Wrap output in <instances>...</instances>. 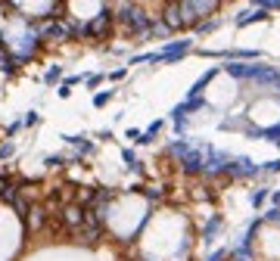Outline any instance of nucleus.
Here are the masks:
<instances>
[{
	"label": "nucleus",
	"instance_id": "nucleus-1",
	"mask_svg": "<svg viewBox=\"0 0 280 261\" xmlns=\"http://www.w3.org/2000/svg\"><path fill=\"white\" fill-rule=\"evenodd\" d=\"M118 19L128 25V31H134V35H147L150 25H152V19L143 16L140 6H122V16H118Z\"/></svg>",
	"mask_w": 280,
	"mask_h": 261
},
{
	"label": "nucleus",
	"instance_id": "nucleus-2",
	"mask_svg": "<svg viewBox=\"0 0 280 261\" xmlns=\"http://www.w3.org/2000/svg\"><path fill=\"white\" fill-rule=\"evenodd\" d=\"M227 171H231L234 178H249V174H258L261 168L256 162H249V159H234V162L227 165Z\"/></svg>",
	"mask_w": 280,
	"mask_h": 261
},
{
	"label": "nucleus",
	"instance_id": "nucleus-3",
	"mask_svg": "<svg viewBox=\"0 0 280 261\" xmlns=\"http://www.w3.org/2000/svg\"><path fill=\"white\" fill-rule=\"evenodd\" d=\"M261 19H268V13L261 10V6H252V10H246L240 19H237V25H249V22H261Z\"/></svg>",
	"mask_w": 280,
	"mask_h": 261
},
{
	"label": "nucleus",
	"instance_id": "nucleus-4",
	"mask_svg": "<svg viewBox=\"0 0 280 261\" xmlns=\"http://www.w3.org/2000/svg\"><path fill=\"white\" fill-rule=\"evenodd\" d=\"M218 227H221V218L212 215V218H209V224L202 227V242H206V246H209L212 240H215V230H218Z\"/></svg>",
	"mask_w": 280,
	"mask_h": 261
},
{
	"label": "nucleus",
	"instance_id": "nucleus-5",
	"mask_svg": "<svg viewBox=\"0 0 280 261\" xmlns=\"http://www.w3.org/2000/svg\"><path fill=\"white\" fill-rule=\"evenodd\" d=\"M59 78H63V69H59V65H53V69L44 75V81H47V84H56Z\"/></svg>",
	"mask_w": 280,
	"mask_h": 261
},
{
	"label": "nucleus",
	"instance_id": "nucleus-6",
	"mask_svg": "<svg viewBox=\"0 0 280 261\" xmlns=\"http://www.w3.org/2000/svg\"><path fill=\"white\" fill-rule=\"evenodd\" d=\"M109 100H112V90H103V94H97V97H93V106H106Z\"/></svg>",
	"mask_w": 280,
	"mask_h": 261
},
{
	"label": "nucleus",
	"instance_id": "nucleus-7",
	"mask_svg": "<svg viewBox=\"0 0 280 261\" xmlns=\"http://www.w3.org/2000/svg\"><path fill=\"white\" fill-rule=\"evenodd\" d=\"M38 121H41V119H38V112H28V115L22 119V124H25V128H35Z\"/></svg>",
	"mask_w": 280,
	"mask_h": 261
},
{
	"label": "nucleus",
	"instance_id": "nucleus-8",
	"mask_svg": "<svg viewBox=\"0 0 280 261\" xmlns=\"http://www.w3.org/2000/svg\"><path fill=\"white\" fill-rule=\"evenodd\" d=\"M265 196H268V190H258V193H252V205H261V202H265Z\"/></svg>",
	"mask_w": 280,
	"mask_h": 261
},
{
	"label": "nucleus",
	"instance_id": "nucleus-9",
	"mask_svg": "<svg viewBox=\"0 0 280 261\" xmlns=\"http://www.w3.org/2000/svg\"><path fill=\"white\" fill-rule=\"evenodd\" d=\"M218 25H221V19H212V22H206V25H199V31H215Z\"/></svg>",
	"mask_w": 280,
	"mask_h": 261
},
{
	"label": "nucleus",
	"instance_id": "nucleus-10",
	"mask_svg": "<svg viewBox=\"0 0 280 261\" xmlns=\"http://www.w3.org/2000/svg\"><path fill=\"white\" fill-rule=\"evenodd\" d=\"M261 171H268V174H274V171H280V162H265V168Z\"/></svg>",
	"mask_w": 280,
	"mask_h": 261
},
{
	"label": "nucleus",
	"instance_id": "nucleus-11",
	"mask_svg": "<svg viewBox=\"0 0 280 261\" xmlns=\"http://www.w3.org/2000/svg\"><path fill=\"white\" fill-rule=\"evenodd\" d=\"M6 156H13V143H3V146H0V159H6Z\"/></svg>",
	"mask_w": 280,
	"mask_h": 261
},
{
	"label": "nucleus",
	"instance_id": "nucleus-12",
	"mask_svg": "<svg viewBox=\"0 0 280 261\" xmlns=\"http://www.w3.org/2000/svg\"><path fill=\"white\" fill-rule=\"evenodd\" d=\"M47 165H50V168H56V165H63V156H47Z\"/></svg>",
	"mask_w": 280,
	"mask_h": 261
},
{
	"label": "nucleus",
	"instance_id": "nucleus-13",
	"mask_svg": "<svg viewBox=\"0 0 280 261\" xmlns=\"http://www.w3.org/2000/svg\"><path fill=\"white\" fill-rule=\"evenodd\" d=\"M221 258H227V252H215V255H212L209 261H221Z\"/></svg>",
	"mask_w": 280,
	"mask_h": 261
}]
</instances>
